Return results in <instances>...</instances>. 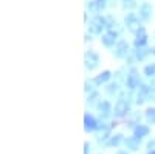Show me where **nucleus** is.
Returning <instances> with one entry per match:
<instances>
[{
  "instance_id": "f257e3e1",
  "label": "nucleus",
  "mask_w": 155,
  "mask_h": 154,
  "mask_svg": "<svg viewBox=\"0 0 155 154\" xmlns=\"http://www.w3.org/2000/svg\"><path fill=\"white\" fill-rule=\"evenodd\" d=\"M102 41H104V44H107V45H110L113 41H115V37H113V34L110 33V34H107V36H104V39H102Z\"/></svg>"
},
{
  "instance_id": "f03ea898",
  "label": "nucleus",
  "mask_w": 155,
  "mask_h": 154,
  "mask_svg": "<svg viewBox=\"0 0 155 154\" xmlns=\"http://www.w3.org/2000/svg\"><path fill=\"white\" fill-rule=\"evenodd\" d=\"M107 78H109V73H104V76H99V78H96V81L101 83V81H106Z\"/></svg>"
},
{
  "instance_id": "7ed1b4c3",
  "label": "nucleus",
  "mask_w": 155,
  "mask_h": 154,
  "mask_svg": "<svg viewBox=\"0 0 155 154\" xmlns=\"http://www.w3.org/2000/svg\"><path fill=\"white\" fill-rule=\"evenodd\" d=\"M153 72H155V66H153V67H147V69H146V73H153Z\"/></svg>"
}]
</instances>
